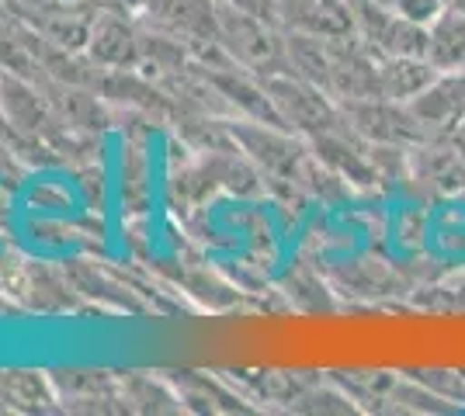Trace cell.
Wrapping results in <instances>:
<instances>
[{
  "instance_id": "ba28073f",
  "label": "cell",
  "mask_w": 465,
  "mask_h": 416,
  "mask_svg": "<svg viewBox=\"0 0 465 416\" xmlns=\"http://www.w3.org/2000/svg\"><path fill=\"white\" fill-rule=\"evenodd\" d=\"M430 45H427V60L434 63L441 73L465 70V15L448 4L438 18L430 21Z\"/></svg>"
},
{
  "instance_id": "52a82bcc",
  "label": "cell",
  "mask_w": 465,
  "mask_h": 416,
  "mask_svg": "<svg viewBox=\"0 0 465 416\" xmlns=\"http://www.w3.org/2000/svg\"><path fill=\"white\" fill-rule=\"evenodd\" d=\"M438 66L427 56H379V91L389 101H413L438 80Z\"/></svg>"
},
{
  "instance_id": "30bf717a",
  "label": "cell",
  "mask_w": 465,
  "mask_h": 416,
  "mask_svg": "<svg viewBox=\"0 0 465 416\" xmlns=\"http://www.w3.org/2000/svg\"><path fill=\"white\" fill-rule=\"evenodd\" d=\"M230 7L243 11V15H253L261 21H272V24H282V0H226Z\"/></svg>"
},
{
  "instance_id": "9c48e42d",
  "label": "cell",
  "mask_w": 465,
  "mask_h": 416,
  "mask_svg": "<svg viewBox=\"0 0 465 416\" xmlns=\"http://www.w3.org/2000/svg\"><path fill=\"white\" fill-rule=\"evenodd\" d=\"M448 4H451V0H396V11H400L403 18H410V21H417V24H424V28H430V21L438 18Z\"/></svg>"
},
{
  "instance_id": "3957f363",
  "label": "cell",
  "mask_w": 465,
  "mask_h": 416,
  "mask_svg": "<svg viewBox=\"0 0 465 416\" xmlns=\"http://www.w3.org/2000/svg\"><path fill=\"white\" fill-rule=\"evenodd\" d=\"M358 15V35L379 56H427L430 32L417 21L403 18L396 7H379L369 0H351Z\"/></svg>"
},
{
  "instance_id": "8fae6325",
  "label": "cell",
  "mask_w": 465,
  "mask_h": 416,
  "mask_svg": "<svg viewBox=\"0 0 465 416\" xmlns=\"http://www.w3.org/2000/svg\"><path fill=\"white\" fill-rule=\"evenodd\" d=\"M455 146H459V153H462V160H465V136H455Z\"/></svg>"
},
{
  "instance_id": "5b68a950",
  "label": "cell",
  "mask_w": 465,
  "mask_h": 416,
  "mask_svg": "<svg viewBox=\"0 0 465 416\" xmlns=\"http://www.w3.org/2000/svg\"><path fill=\"white\" fill-rule=\"evenodd\" d=\"M282 28L320 39H348L358 35V15L351 0H282Z\"/></svg>"
},
{
  "instance_id": "4fadbf2b",
  "label": "cell",
  "mask_w": 465,
  "mask_h": 416,
  "mask_svg": "<svg viewBox=\"0 0 465 416\" xmlns=\"http://www.w3.org/2000/svg\"><path fill=\"white\" fill-rule=\"evenodd\" d=\"M451 4H455V7H459V11L465 15V0H451Z\"/></svg>"
},
{
  "instance_id": "7c38bea8",
  "label": "cell",
  "mask_w": 465,
  "mask_h": 416,
  "mask_svg": "<svg viewBox=\"0 0 465 416\" xmlns=\"http://www.w3.org/2000/svg\"><path fill=\"white\" fill-rule=\"evenodd\" d=\"M369 4H379V7H396V0H369Z\"/></svg>"
},
{
  "instance_id": "277c9868",
  "label": "cell",
  "mask_w": 465,
  "mask_h": 416,
  "mask_svg": "<svg viewBox=\"0 0 465 416\" xmlns=\"http://www.w3.org/2000/svg\"><path fill=\"white\" fill-rule=\"evenodd\" d=\"M407 104L434 139H455L465 125V70L438 73V80Z\"/></svg>"
},
{
  "instance_id": "8992f818",
  "label": "cell",
  "mask_w": 465,
  "mask_h": 416,
  "mask_svg": "<svg viewBox=\"0 0 465 416\" xmlns=\"http://www.w3.org/2000/svg\"><path fill=\"white\" fill-rule=\"evenodd\" d=\"M407 178L420 180L438 195L465 191V160L455 139H434L424 146H413L407 157Z\"/></svg>"
},
{
  "instance_id": "7a4b0ae2",
  "label": "cell",
  "mask_w": 465,
  "mask_h": 416,
  "mask_svg": "<svg viewBox=\"0 0 465 416\" xmlns=\"http://www.w3.org/2000/svg\"><path fill=\"white\" fill-rule=\"evenodd\" d=\"M344 119L358 136H365L371 146H400L413 150L434 142V136L424 129V121L410 111V104L389 98H365V101H344L341 104Z\"/></svg>"
},
{
  "instance_id": "6da1fadb",
  "label": "cell",
  "mask_w": 465,
  "mask_h": 416,
  "mask_svg": "<svg viewBox=\"0 0 465 416\" xmlns=\"http://www.w3.org/2000/svg\"><path fill=\"white\" fill-rule=\"evenodd\" d=\"M264 87H268V94H272L282 121H289L292 129L306 132L310 139L320 136V132H330L337 125H344L341 104L330 98L327 91H320L316 83L302 80L299 73H292V70L264 77Z\"/></svg>"
}]
</instances>
